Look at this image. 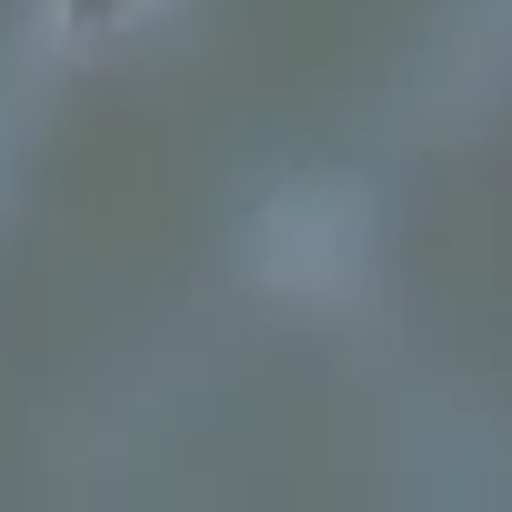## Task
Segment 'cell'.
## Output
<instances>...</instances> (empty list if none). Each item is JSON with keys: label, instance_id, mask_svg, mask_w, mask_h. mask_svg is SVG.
<instances>
[{"label": "cell", "instance_id": "obj_1", "mask_svg": "<svg viewBox=\"0 0 512 512\" xmlns=\"http://www.w3.org/2000/svg\"><path fill=\"white\" fill-rule=\"evenodd\" d=\"M362 251H372V211L352 181H302L251 221V262L272 292H342L362 272Z\"/></svg>", "mask_w": 512, "mask_h": 512}, {"label": "cell", "instance_id": "obj_2", "mask_svg": "<svg viewBox=\"0 0 512 512\" xmlns=\"http://www.w3.org/2000/svg\"><path fill=\"white\" fill-rule=\"evenodd\" d=\"M111 11H131V0H61V21H71V31H91V21H111Z\"/></svg>", "mask_w": 512, "mask_h": 512}]
</instances>
